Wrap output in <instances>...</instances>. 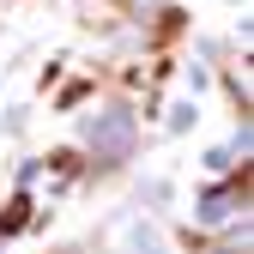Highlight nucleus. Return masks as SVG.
<instances>
[{
	"instance_id": "f257e3e1",
	"label": "nucleus",
	"mask_w": 254,
	"mask_h": 254,
	"mask_svg": "<svg viewBox=\"0 0 254 254\" xmlns=\"http://www.w3.org/2000/svg\"><path fill=\"white\" fill-rule=\"evenodd\" d=\"M24 224H30V200L18 194V200H6V218H0V236H18Z\"/></svg>"
}]
</instances>
